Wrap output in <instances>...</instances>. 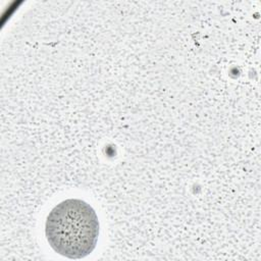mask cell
Masks as SVG:
<instances>
[{
    "mask_svg": "<svg viewBox=\"0 0 261 261\" xmlns=\"http://www.w3.org/2000/svg\"><path fill=\"white\" fill-rule=\"evenodd\" d=\"M45 234L50 247L69 259H81L96 248L99 220L93 207L81 199H66L48 214Z\"/></svg>",
    "mask_w": 261,
    "mask_h": 261,
    "instance_id": "obj_1",
    "label": "cell"
}]
</instances>
